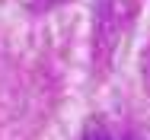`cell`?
I'll return each mask as SVG.
<instances>
[{
	"instance_id": "6da1fadb",
	"label": "cell",
	"mask_w": 150,
	"mask_h": 140,
	"mask_svg": "<svg viewBox=\"0 0 150 140\" xmlns=\"http://www.w3.org/2000/svg\"><path fill=\"white\" fill-rule=\"evenodd\" d=\"M83 140H134L128 131H121L115 124H93L90 131L83 134Z\"/></svg>"
}]
</instances>
